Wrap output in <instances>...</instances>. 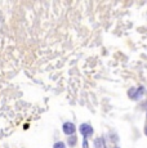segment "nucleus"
Listing matches in <instances>:
<instances>
[{
    "label": "nucleus",
    "instance_id": "1",
    "mask_svg": "<svg viewBox=\"0 0 147 148\" xmlns=\"http://www.w3.org/2000/svg\"><path fill=\"white\" fill-rule=\"evenodd\" d=\"M80 133L83 134L84 138H88V136H90L93 134V127L90 126L89 124H83V125H80Z\"/></svg>",
    "mask_w": 147,
    "mask_h": 148
},
{
    "label": "nucleus",
    "instance_id": "7",
    "mask_svg": "<svg viewBox=\"0 0 147 148\" xmlns=\"http://www.w3.org/2000/svg\"><path fill=\"white\" fill-rule=\"evenodd\" d=\"M145 133H146V135H147V126L145 127Z\"/></svg>",
    "mask_w": 147,
    "mask_h": 148
},
{
    "label": "nucleus",
    "instance_id": "2",
    "mask_svg": "<svg viewBox=\"0 0 147 148\" xmlns=\"http://www.w3.org/2000/svg\"><path fill=\"white\" fill-rule=\"evenodd\" d=\"M128 94L132 99H139L143 95V88H139V89H137V88H132V89L129 90Z\"/></svg>",
    "mask_w": 147,
    "mask_h": 148
},
{
    "label": "nucleus",
    "instance_id": "4",
    "mask_svg": "<svg viewBox=\"0 0 147 148\" xmlns=\"http://www.w3.org/2000/svg\"><path fill=\"white\" fill-rule=\"evenodd\" d=\"M53 148H66V144L63 142H57V143H54Z\"/></svg>",
    "mask_w": 147,
    "mask_h": 148
},
{
    "label": "nucleus",
    "instance_id": "6",
    "mask_svg": "<svg viewBox=\"0 0 147 148\" xmlns=\"http://www.w3.org/2000/svg\"><path fill=\"white\" fill-rule=\"evenodd\" d=\"M102 139H95V148H102Z\"/></svg>",
    "mask_w": 147,
    "mask_h": 148
},
{
    "label": "nucleus",
    "instance_id": "3",
    "mask_svg": "<svg viewBox=\"0 0 147 148\" xmlns=\"http://www.w3.org/2000/svg\"><path fill=\"white\" fill-rule=\"evenodd\" d=\"M62 130L66 135H72L75 133V125L72 122H65L63 126H62Z\"/></svg>",
    "mask_w": 147,
    "mask_h": 148
},
{
    "label": "nucleus",
    "instance_id": "5",
    "mask_svg": "<svg viewBox=\"0 0 147 148\" xmlns=\"http://www.w3.org/2000/svg\"><path fill=\"white\" fill-rule=\"evenodd\" d=\"M69 144L71 147L75 146V144H76V136H70V138H69Z\"/></svg>",
    "mask_w": 147,
    "mask_h": 148
}]
</instances>
